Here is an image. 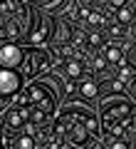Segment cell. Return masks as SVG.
Masks as SVG:
<instances>
[{
    "mask_svg": "<svg viewBox=\"0 0 136 149\" xmlns=\"http://www.w3.org/2000/svg\"><path fill=\"white\" fill-rule=\"evenodd\" d=\"M62 72L67 74V80H79V77H84V65H82V60L67 57V60L62 62Z\"/></svg>",
    "mask_w": 136,
    "mask_h": 149,
    "instance_id": "9",
    "label": "cell"
},
{
    "mask_svg": "<svg viewBox=\"0 0 136 149\" xmlns=\"http://www.w3.org/2000/svg\"><path fill=\"white\" fill-rule=\"evenodd\" d=\"M131 8H116V22H119V25H131Z\"/></svg>",
    "mask_w": 136,
    "mask_h": 149,
    "instance_id": "12",
    "label": "cell"
},
{
    "mask_svg": "<svg viewBox=\"0 0 136 149\" xmlns=\"http://www.w3.org/2000/svg\"><path fill=\"white\" fill-rule=\"evenodd\" d=\"M25 47L17 42H0V67L3 70H20Z\"/></svg>",
    "mask_w": 136,
    "mask_h": 149,
    "instance_id": "7",
    "label": "cell"
},
{
    "mask_svg": "<svg viewBox=\"0 0 136 149\" xmlns=\"http://www.w3.org/2000/svg\"><path fill=\"white\" fill-rule=\"evenodd\" d=\"M101 132L111 139L131 142L134 134V102L126 97H116L101 104Z\"/></svg>",
    "mask_w": 136,
    "mask_h": 149,
    "instance_id": "2",
    "label": "cell"
},
{
    "mask_svg": "<svg viewBox=\"0 0 136 149\" xmlns=\"http://www.w3.org/2000/svg\"><path fill=\"white\" fill-rule=\"evenodd\" d=\"M87 42H89V47H101V32H89Z\"/></svg>",
    "mask_w": 136,
    "mask_h": 149,
    "instance_id": "13",
    "label": "cell"
},
{
    "mask_svg": "<svg viewBox=\"0 0 136 149\" xmlns=\"http://www.w3.org/2000/svg\"><path fill=\"white\" fill-rule=\"evenodd\" d=\"M101 57H104L106 65H124L126 57L121 55V47H116V45H104L101 47Z\"/></svg>",
    "mask_w": 136,
    "mask_h": 149,
    "instance_id": "11",
    "label": "cell"
},
{
    "mask_svg": "<svg viewBox=\"0 0 136 149\" xmlns=\"http://www.w3.org/2000/svg\"><path fill=\"white\" fill-rule=\"evenodd\" d=\"M25 87V80L17 70H3L0 67V102L17 97Z\"/></svg>",
    "mask_w": 136,
    "mask_h": 149,
    "instance_id": "6",
    "label": "cell"
},
{
    "mask_svg": "<svg viewBox=\"0 0 136 149\" xmlns=\"http://www.w3.org/2000/svg\"><path fill=\"white\" fill-rule=\"evenodd\" d=\"M0 107H3V102H0Z\"/></svg>",
    "mask_w": 136,
    "mask_h": 149,
    "instance_id": "16",
    "label": "cell"
},
{
    "mask_svg": "<svg viewBox=\"0 0 136 149\" xmlns=\"http://www.w3.org/2000/svg\"><path fill=\"white\" fill-rule=\"evenodd\" d=\"M111 149H131V142H124V139H111Z\"/></svg>",
    "mask_w": 136,
    "mask_h": 149,
    "instance_id": "14",
    "label": "cell"
},
{
    "mask_svg": "<svg viewBox=\"0 0 136 149\" xmlns=\"http://www.w3.org/2000/svg\"><path fill=\"white\" fill-rule=\"evenodd\" d=\"M17 104H27V107H35V109L47 112V114H55L57 95H55V90L47 85V82H32V85L22 87Z\"/></svg>",
    "mask_w": 136,
    "mask_h": 149,
    "instance_id": "4",
    "label": "cell"
},
{
    "mask_svg": "<svg viewBox=\"0 0 136 149\" xmlns=\"http://www.w3.org/2000/svg\"><path fill=\"white\" fill-rule=\"evenodd\" d=\"M50 65H52V57H50V52L47 50H42V47H27L25 50V55H22V65H20V70L17 72L22 74V80H32L35 74H40L42 70H47Z\"/></svg>",
    "mask_w": 136,
    "mask_h": 149,
    "instance_id": "5",
    "label": "cell"
},
{
    "mask_svg": "<svg viewBox=\"0 0 136 149\" xmlns=\"http://www.w3.org/2000/svg\"><path fill=\"white\" fill-rule=\"evenodd\" d=\"M47 37H50V27H47V22L42 20V17H37V20H35V30L27 32L25 42H30L32 47H35V45H45V42H47Z\"/></svg>",
    "mask_w": 136,
    "mask_h": 149,
    "instance_id": "8",
    "label": "cell"
},
{
    "mask_svg": "<svg viewBox=\"0 0 136 149\" xmlns=\"http://www.w3.org/2000/svg\"><path fill=\"white\" fill-rule=\"evenodd\" d=\"M79 95L84 100H97V95H99L97 80H92V77H79Z\"/></svg>",
    "mask_w": 136,
    "mask_h": 149,
    "instance_id": "10",
    "label": "cell"
},
{
    "mask_svg": "<svg viewBox=\"0 0 136 149\" xmlns=\"http://www.w3.org/2000/svg\"><path fill=\"white\" fill-rule=\"evenodd\" d=\"M30 25L32 20L25 0H0V32L8 37V42H25Z\"/></svg>",
    "mask_w": 136,
    "mask_h": 149,
    "instance_id": "3",
    "label": "cell"
},
{
    "mask_svg": "<svg viewBox=\"0 0 136 149\" xmlns=\"http://www.w3.org/2000/svg\"><path fill=\"white\" fill-rule=\"evenodd\" d=\"M52 132L59 139H67L74 147H89L99 134V122L94 112L79 104H67L52 122Z\"/></svg>",
    "mask_w": 136,
    "mask_h": 149,
    "instance_id": "1",
    "label": "cell"
},
{
    "mask_svg": "<svg viewBox=\"0 0 136 149\" xmlns=\"http://www.w3.org/2000/svg\"><path fill=\"white\" fill-rule=\"evenodd\" d=\"M111 3V8H124L126 5V0H109Z\"/></svg>",
    "mask_w": 136,
    "mask_h": 149,
    "instance_id": "15",
    "label": "cell"
}]
</instances>
